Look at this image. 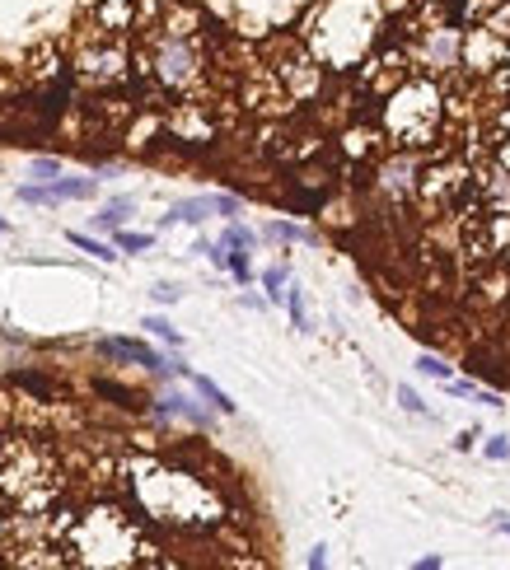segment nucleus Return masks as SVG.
<instances>
[{
	"label": "nucleus",
	"mask_w": 510,
	"mask_h": 570,
	"mask_svg": "<svg viewBox=\"0 0 510 570\" xmlns=\"http://www.w3.org/2000/svg\"><path fill=\"white\" fill-rule=\"evenodd\" d=\"M492 85L501 89V98H510V42H505V57H501V66L492 70Z\"/></svg>",
	"instance_id": "30"
},
{
	"label": "nucleus",
	"mask_w": 510,
	"mask_h": 570,
	"mask_svg": "<svg viewBox=\"0 0 510 570\" xmlns=\"http://www.w3.org/2000/svg\"><path fill=\"white\" fill-rule=\"evenodd\" d=\"M19 201H24V206H57V197H52L47 182H42V187H38V182H24V187H19Z\"/></svg>",
	"instance_id": "23"
},
{
	"label": "nucleus",
	"mask_w": 510,
	"mask_h": 570,
	"mask_svg": "<svg viewBox=\"0 0 510 570\" xmlns=\"http://www.w3.org/2000/svg\"><path fill=\"white\" fill-rule=\"evenodd\" d=\"M473 201L482 210H510V169L501 164V159L492 169L473 173Z\"/></svg>",
	"instance_id": "9"
},
{
	"label": "nucleus",
	"mask_w": 510,
	"mask_h": 570,
	"mask_svg": "<svg viewBox=\"0 0 510 570\" xmlns=\"http://www.w3.org/2000/svg\"><path fill=\"white\" fill-rule=\"evenodd\" d=\"M211 210H216V215H225V220H239V210H244V201H239V197H211Z\"/></svg>",
	"instance_id": "29"
},
{
	"label": "nucleus",
	"mask_w": 510,
	"mask_h": 570,
	"mask_svg": "<svg viewBox=\"0 0 510 570\" xmlns=\"http://www.w3.org/2000/svg\"><path fill=\"white\" fill-rule=\"evenodd\" d=\"M118 472H122V486H127V500L137 505L141 519H150V524L206 533V528H221L230 519L221 491L187 468H169V463H159V458H131Z\"/></svg>",
	"instance_id": "1"
},
{
	"label": "nucleus",
	"mask_w": 510,
	"mask_h": 570,
	"mask_svg": "<svg viewBox=\"0 0 510 570\" xmlns=\"http://www.w3.org/2000/svg\"><path fill=\"white\" fill-rule=\"evenodd\" d=\"M262 234L272 238V243H318V234H314V229H305V225H290V220H272V225H267Z\"/></svg>",
	"instance_id": "18"
},
{
	"label": "nucleus",
	"mask_w": 510,
	"mask_h": 570,
	"mask_svg": "<svg viewBox=\"0 0 510 570\" xmlns=\"http://www.w3.org/2000/svg\"><path fill=\"white\" fill-rule=\"evenodd\" d=\"M398 402H402V412H412V416H426V406H421V397L408 388V384H398Z\"/></svg>",
	"instance_id": "31"
},
{
	"label": "nucleus",
	"mask_w": 510,
	"mask_h": 570,
	"mask_svg": "<svg viewBox=\"0 0 510 570\" xmlns=\"http://www.w3.org/2000/svg\"><path fill=\"white\" fill-rule=\"evenodd\" d=\"M66 238L75 243L80 253H90V257H99V262H113V257H118V253H113V243H103V238H94V234H80V229H71Z\"/></svg>",
	"instance_id": "19"
},
{
	"label": "nucleus",
	"mask_w": 510,
	"mask_h": 570,
	"mask_svg": "<svg viewBox=\"0 0 510 570\" xmlns=\"http://www.w3.org/2000/svg\"><path fill=\"white\" fill-rule=\"evenodd\" d=\"M150 70L165 89H197L206 75V51L197 42V33H159L155 51H150Z\"/></svg>",
	"instance_id": "5"
},
{
	"label": "nucleus",
	"mask_w": 510,
	"mask_h": 570,
	"mask_svg": "<svg viewBox=\"0 0 510 570\" xmlns=\"http://www.w3.org/2000/svg\"><path fill=\"white\" fill-rule=\"evenodd\" d=\"M328 565V547H314L309 552V570H324Z\"/></svg>",
	"instance_id": "35"
},
{
	"label": "nucleus",
	"mask_w": 510,
	"mask_h": 570,
	"mask_svg": "<svg viewBox=\"0 0 510 570\" xmlns=\"http://www.w3.org/2000/svg\"><path fill=\"white\" fill-rule=\"evenodd\" d=\"M150 294H155L159 304H178V290H174V285H155Z\"/></svg>",
	"instance_id": "34"
},
{
	"label": "nucleus",
	"mask_w": 510,
	"mask_h": 570,
	"mask_svg": "<svg viewBox=\"0 0 510 570\" xmlns=\"http://www.w3.org/2000/svg\"><path fill=\"white\" fill-rule=\"evenodd\" d=\"M75 66L85 79H94V85H113V79H127V47H122L118 33L94 29V42L80 47Z\"/></svg>",
	"instance_id": "6"
},
{
	"label": "nucleus",
	"mask_w": 510,
	"mask_h": 570,
	"mask_svg": "<svg viewBox=\"0 0 510 570\" xmlns=\"http://www.w3.org/2000/svg\"><path fill=\"white\" fill-rule=\"evenodd\" d=\"M113 238H118L122 253H146L150 243H155V234H131V229H113Z\"/></svg>",
	"instance_id": "24"
},
{
	"label": "nucleus",
	"mask_w": 510,
	"mask_h": 570,
	"mask_svg": "<svg viewBox=\"0 0 510 570\" xmlns=\"http://www.w3.org/2000/svg\"><path fill=\"white\" fill-rule=\"evenodd\" d=\"M477 435H482V430H477V425H468V430H459V440H454V449H459V453H468V449L477 444Z\"/></svg>",
	"instance_id": "32"
},
{
	"label": "nucleus",
	"mask_w": 510,
	"mask_h": 570,
	"mask_svg": "<svg viewBox=\"0 0 510 570\" xmlns=\"http://www.w3.org/2000/svg\"><path fill=\"white\" fill-rule=\"evenodd\" d=\"M505 537H510V524H505Z\"/></svg>",
	"instance_id": "37"
},
{
	"label": "nucleus",
	"mask_w": 510,
	"mask_h": 570,
	"mask_svg": "<svg viewBox=\"0 0 510 570\" xmlns=\"http://www.w3.org/2000/svg\"><path fill=\"white\" fill-rule=\"evenodd\" d=\"M440 113H445V103H440V89L431 85V79H402L398 89L384 94V131H389V141L398 150H426L436 141V131H440Z\"/></svg>",
	"instance_id": "4"
},
{
	"label": "nucleus",
	"mask_w": 510,
	"mask_h": 570,
	"mask_svg": "<svg viewBox=\"0 0 510 570\" xmlns=\"http://www.w3.org/2000/svg\"><path fill=\"white\" fill-rule=\"evenodd\" d=\"M421 66L431 75H445V70L459 66V33L454 29H431V38H426V47H421Z\"/></svg>",
	"instance_id": "10"
},
{
	"label": "nucleus",
	"mask_w": 510,
	"mask_h": 570,
	"mask_svg": "<svg viewBox=\"0 0 510 570\" xmlns=\"http://www.w3.org/2000/svg\"><path fill=\"white\" fill-rule=\"evenodd\" d=\"M380 0H324L305 23V47L318 66L352 70L380 38Z\"/></svg>",
	"instance_id": "3"
},
{
	"label": "nucleus",
	"mask_w": 510,
	"mask_h": 570,
	"mask_svg": "<svg viewBox=\"0 0 510 570\" xmlns=\"http://www.w3.org/2000/svg\"><path fill=\"white\" fill-rule=\"evenodd\" d=\"M417 374H426V378H449V365L440 360V356H431V350H426V356H417Z\"/></svg>",
	"instance_id": "25"
},
{
	"label": "nucleus",
	"mask_w": 510,
	"mask_h": 570,
	"mask_svg": "<svg viewBox=\"0 0 510 570\" xmlns=\"http://www.w3.org/2000/svg\"><path fill=\"white\" fill-rule=\"evenodd\" d=\"M286 281H290V271H286V266H267V271H262V290H267V300H281V294H286Z\"/></svg>",
	"instance_id": "22"
},
{
	"label": "nucleus",
	"mask_w": 510,
	"mask_h": 570,
	"mask_svg": "<svg viewBox=\"0 0 510 570\" xmlns=\"http://www.w3.org/2000/svg\"><path fill=\"white\" fill-rule=\"evenodd\" d=\"M221 243H225V248H253V243H258V234H253L249 225L230 220V225H225V234H221Z\"/></svg>",
	"instance_id": "21"
},
{
	"label": "nucleus",
	"mask_w": 510,
	"mask_h": 570,
	"mask_svg": "<svg viewBox=\"0 0 510 570\" xmlns=\"http://www.w3.org/2000/svg\"><path fill=\"white\" fill-rule=\"evenodd\" d=\"M505 57V38H496L487 23H477V29L459 33V66L468 75H492Z\"/></svg>",
	"instance_id": "7"
},
{
	"label": "nucleus",
	"mask_w": 510,
	"mask_h": 570,
	"mask_svg": "<svg viewBox=\"0 0 510 570\" xmlns=\"http://www.w3.org/2000/svg\"><path fill=\"white\" fill-rule=\"evenodd\" d=\"M141 328H146L150 337H159V341H169V346H183V332L174 328L169 318H159V313H146V318H141Z\"/></svg>",
	"instance_id": "20"
},
{
	"label": "nucleus",
	"mask_w": 510,
	"mask_h": 570,
	"mask_svg": "<svg viewBox=\"0 0 510 570\" xmlns=\"http://www.w3.org/2000/svg\"><path fill=\"white\" fill-rule=\"evenodd\" d=\"M52 197L57 201H90L99 197V178H52Z\"/></svg>",
	"instance_id": "13"
},
{
	"label": "nucleus",
	"mask_w": 510,
	"mask_h": 570,
	"mask_svg": "<svg viewBox=\"0 0 510 570\" xmlns=\"http://www.w3.org/2000/svg\"><path fill=\"white\" fill-rule=\"evenodd\" d=\"M206 215H211V197H187L165 215V225H206Z\"/></svg>",
	"instance_id": "16"
},
{
	"label": "nucleus",
	"mask_w": 510,
	"mask_h": 570,
	"mask_svg": "<svg viewBox=\"0 0 510 570\" xmlns=\"http://www.w3.org/2000/svg\"><path fill=\"white\" fill-rule=\"evenodd\" d=\"M487 458H492V463H501V458H510V440L501 435V440H492L487 444Z\"/></svg>",
	"instance_id": "33"
},
{
	"label": "nucleus",
	"mask_w": 510,
	"mask_h": 570,
	"mask_svg": "<svg viewBox=\"0 0 510 570\" xmlns=\"http://www.w3.org/2000/svg\"><path fill=\"white\" fill-rule=\"evenodd\" d=\"M281 300H286V309H290V318H295V328L305 332V328H309V318H305V294H300V290H286Z\"/></svg>",
	"instance_id": "28"
},
{
	"label": "nucleus",
	"mask_w": 510,
	"mask_h": 570,
	"mask_svg": "<svg viewBox=\"0 0 510 570\" xmlns=\"http://www.w3.org/2000/svg\"><path fill=\"white\" fill-rule=\"evenodd\" d=\"M57 547L66 565H155V542L141 519L113 500H94L90 509L71 514Z\"/></svg>",
	"instance_id": "2"
},
{
	"label": "nucleus",
	"mask_w": 510,
	"mask_h": 570,
	"mask_svg": "<svg viewBox=\"0 0 510 570\" xmlns=\"http://www.w3.org/2000/svg\"><path fill=\"white\" fill-rule=\"evenodd\" d=\"M131 210H137V197H113L109 206L94 215V225H99L103 234H113V229H122V225L131 220Z\"/></svg>",
	"instance_id": "14"
},
{
	"label": "nucleus",
	"mask_w": 510,
	"mask_h": 570,
	"mask_svg": "<svg viewBox=\"0 0 510 570\" xmlns=\"http://www.w3.org/2000/svg\"><path fill=\"white\" fill-rule=\"evenodd\" d=\"M155 412H159V416H183V421H193V425H206V421H211L197 402H187V397H178V393H169L165 402L155 406Z\"/></svg>",
	"instance_id": "17"
},
{
	"label": "nucleus",
	"mask_w": 510,
	"mask_h": 570,
	"mask_svg": "<svg viewBox=\"0 0 510 570\" xmlns=\"http://www.w3.org/2000/svg\"><path fill=\"white\" fill-rule=\"evenodd\" d=\"M361 79H365L370 94H389V89H398L402 79H408V70H402L398 51H384V57H374V61L361 66Z\"/></svg>",
	"instance_id": "11"
},
{
	"label": "nucleus",
	"mask_w": 510,
	"mask_h": 570,
	"mask_svg": "<svg viewBox=\"0 0 510 570\" xmlns=\"http://www.w3.org/2000/svg\"><path fill=\"white\" fill-rule=\"evenodd\" d=\"M99 350H103V356H118V360H137V365H146V369H155V374H187V365L165 360L159 350H150L146 341H131V337H103Z\"/></svg>",
	"instance_id": "8"
},
{
	"label": "nucleus",
	"mask_w": 510,
	"mask_h": 570,
	"mask_svg": "<svg viewBox=\"0 0 510 570\" xmlns=\"http://www.w3.org/2000/svg\"><path fill=\"white\" fill-rule=\"evenodd\" d=\"M5 229H10V225H5V220H0V234H5Z\"/></svg>",
	"instance_id": "36"
},
{
	"label": "nucleus",
	"mask_w": 510,
	"mask_h": 570,
	"mask_svg": "<svg viewBox=\"0 0 510 570\" xmlns=\"http://www.w3.org/2000/svg\"><path fill=\"white\" fill-rule=\"evenodd\" d=\"M33 178H42V182H52V178H61V159H52V154H33Z\"/></svg>",
	"instance_id": "27"
},
{
	"label": "nucleus",
	"mask_w": 510,
	"mask_h": 570,
	"mask_svg": "<svg viewBox=\"0 0 510 570\" xmlns=\"http://www.w3.org/2000/svg\"><path fill=\"white\" fill-rule=\"evenodd\" d=\"M183 378H187V384H193V388H197V393H202V397H206L211 406H216V412H221V416H234V397H230V393H225L221 384H211V378H206V374H193V369H187Z\"/></svg>",
	"instance_id": "15"
},
{
	"label": "nucleus",
	"mask_w": 510,
	"mask_h": 570,
	"mask_svg": "<svg viewBox=\"0 0 510 570\" xmlns=\"http://www.w3.org/2000/svg\"><path fill=\"white\" fill-rule=\"evenodd\" d=\"M482 23H487V29H492L496 38H505V42H510V5H505V0H501V5H496L487 19H482Z\"/></svg>",
	"instance_id": "26"
},
{
	"label": "nucleus",
	"mask_w": 510,
	"mask_h": 570,
	"mask_svg": "<svg viewBox=\"0 0 510 570\" xmlns=\"http://www.w3.org/2000/svg\"><path fill=\"white\" fill-rule=\"evenodd\" d=\"M412 169H417V159H412L408 150H402L398 159H389V164L380 169V187H384V192H393V197L412 192V187H417V178H408Z\"/></svg>",
	"instance_id": "12"
}]
</instances>
